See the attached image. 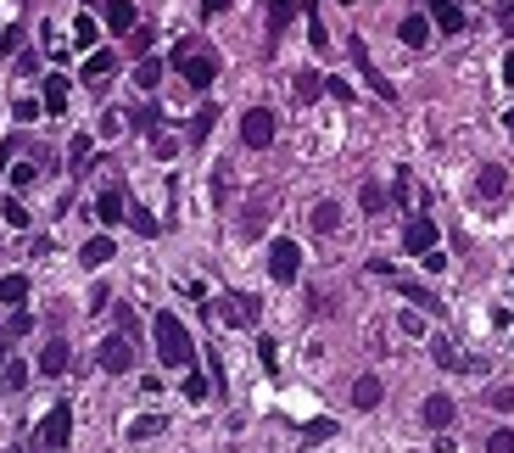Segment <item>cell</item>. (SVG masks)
<instances>
[{
  "label": "cell",
  "instance_id": "obj_53",
  "mask_svg": "<svg viewBox=\"0 0 514 453\" xmlns=\"http://www.w3.org/2000/svg\"><path fill=\"white\" fill-rule=\"evenodd\" d=\"M40 118V101H17V123H34Z\"/></svg>",
  "mask_w": 514,
  "mask_h": 453
},
{
  "label": "cell",
  "instance_id": "obj_13",
  "mask_svg": "<svg viewBox=\"0 0 514 453\" xmlns=\"http://www.w3.org/2000/svg\"><path fill=\"white\" fill-rule=\"evenodd\" d=\"M112 73H118V56H112V51H90V62H84V84L101 90Z\"/></svg>",
  "mask_w": 514,
  "mask_h": 453
},
{
  "label": "cell",
  "instance_id": "obj_28",
  "mask_svg": "<svg viewBox=\"0 0 514 453\" xmlns=\"http://www.w3.org/2000/svg\"><path fill=\"white\" fill-rule=\"evenodd\" d=\"M431 359H436L442 370H464V352L447 342V336H431Z\"/></svg>",
  "mask_w": 514,
  "mask_h": 453
},
{
  "label": "cell",
  "instance_id": "obj_22",
  "mask_svg": "<svg viewBox=\"0 0 514 453\" xmlns=\"http://www.w3.org/2000/svg\"><path fill=\"white\" fill-rule=\"evenodd\" d=\"M123 123H128V129H140V135L151 140V135H157V129H163V107H151V101H146V107H135V112H128Z\"/></svg>",
  "mask_w": 514,
  "mask_h": 453
},
{
  "label": "cell",
  "instance_id": "obj_55",
  "mask_svg": "<svg viewBox=\"0 0 514 453\" xmlns=\"http://www.w3.org/2000/svg\"><path fill=\"white\" fill-rule=\"evenodd\" d=\"M503 79H509V84H514V51H509V56H503Z\"/></svg>",
  "mask_w": 514,
  "mask_h": 453
},
{
  "label": "cell",
  "instance_id": "obj_35",
  "mask_svg": "<svg viewBox=\"0 0 514 453\" xmlns=\"http://www.w3.org/2000/svg\"><path fill=\"white\" fill-rule=\"evenodd\" d=\"M0 381H6V392H23V386H28V364L6 359V364H0Z\"/></svg>",
  "mask_w": 514,
  "mask_h": 453
},
{
  "label": "cell",
  "instance_id": "obj_61",
  "mask_svg": "<svg viewBox=\"0 0 514 453\" xmlns=\"http://www.w3.org/2000/svg\"><path fill=\"white\" fill-rule=\"evenodd\" d=\"M509 269H514V264H509Z\"/></svg>",
  "mask_w": 514,
  "mask_h": 453
},
{
  "label": "cell",
  "instance_id": "obj_49",
  "mask_svg": "<svg viewBox=\"0 0 514 453\" xmlns=\"http://www.w3.org/2000/svg\"><path fill=\"white\" fill-rule=\"evenodd\" d=\"M492 409H514V386H498V392H487Z\"/></svg>",
  "mask_w": 514,
  "mask_h": 453
},
{
  "label": "cell",
  "instance_id": "obj_7",
  "mask_svg": "<svg viewBox=\"0 0 514 453\" xmlns=\"http://www.w3.org/2000/svg\"><path fill=\"white\" fill-rule=\"evenodd\" d=\"M241 140H246V151H263V146L274 140V112H269V107H252V112L241 118Z\"/></svg>",
  "mask_w": 514,
  "mask_h": 453
},
{
  "label": "cell",
  "instance_id": "obj_23",
  "mask_svg": "<svg viewBox=\"0 0 514 453\" xmlns=\"http://www.w3.org/2000/svg\"><path fill=\"white\" fill-rule=\"evenodd\" d=\"M291 90H297V101H302V107H313V101H319V95H325V73H313V68H302Z\"/></svg>",
  "mask_w": 514,
  "mask_h": 453
},
{
  "label": "cell",
  "instance_id": "obj_10",
  "mask_svg": "<svg viewBox=\"0 0 514 453\" xmlns=\"http://www.w3.org/2000/svg\"><path fill=\"white\" fill-rule=\"evenodd\" d=\"M269 213H274V197H269V190H252V202L241 213V236H257L269 224Z\"/></svg>",
  "mask_w": 514,
  "mask_h": 453
},
{
  "label": "cell",
  "instance_id": "obj_52",
  "mask_svg": "<svg viewBox=\"0 0 514 453\" xmlns=\"http://www.w3.org/2000/svg\"><path fill=\"white\" fill-rule=\"evenodd\" d=\"M17 73H40V56L34 51H17Z\"/></svg>",
  "mask_w": 514,
  "mask_h": 453
},
{
  "label": "cell",
  "instance_id": "obj_31",
  "mask_svg": "<svg viewBox=\"0 0 514 453\" xmlns=\"http://www.w3.org/2000/svg\"><path fill=\"white\" fill-rule=\"evenodd\" d=\"M213 123H218V107H202L196 118H190V129H185V135H190V146H202V140L213 135Z\"/></svg>",
  "mask_w": 514,
  "mask_h": 453
},
{
  "label": "cell",
  "instance_id": "obj_45",
  "mask_svg": "<svg viewBox=\"0 0 514 453\" xmlns=\"http://www.w3.org/2000/svg\"><path fill=\"white\" fill-rule=\"evenodd\" d=\"M0 51H6V56H17V51H23V23H12L6 34H0Z\"/></svg>",
  "mask_w": 514,
  "mask_h": 453
},
{
  "label": "cell",
  "instance_id": "obj_36",
  "mask_svg": "<svg viewBox=\"0 0 514 453\" xmlns=\"http://www.w3.org/2000/svg\"><path fill=\"white\" fill-rule=\"evenodd\" d=\"M336 437V419H313V426H302V442L313 448V442H330Z\"/></svg>",
  "mask_w": 514,
  "mask_h": 453
},
{
  "label": "cell",
  "instance_id": "obj_25",
  "mask_svg": "<svg viewBox=\"0 0 514 453\" xmlns=\"http://www.w3.org/2000/svg\"><path fill=\"white\" fill-rule=\"evenodd\" d=\"M297 17V0H269V45L285 34V23Z\"/></svg>",
  "mask_w": 514,
  "mask_h": 453
},
{
  "label": "cell",
  "instance_id": "obj_30",
  "mask_svg": "<svg viewBox=\"0 0 514 453\" xmlns=\"http://www.w3.org/2000/svg\"><path fill=\"white\" fill-rule=\"evenodd\" d=\"M313 230H319V236L341 230V202H319V207H313Z\"/></svg>",
  "mask_w": 514,
  "mask_h": 453
},
{
  "label": "cell",
  "instance_id": "obj_32",
  "mask_svg": "<svg viewBox=\"0 0 514 453\" xmlns=\"http://www.w3.org/2000/svg\"><path fill=\"white\" fill-rule=\"evenodd\" d=\"M90 157H95V140H90V135H73V140H68V163L84 174V169H90Z\"/></svg>",
  "mask_w": 514,
  "mask_h": 453
},
{
  "label": "cell",
  "instance_id": "obj_21",
  "mask_svg": "<svg viewBox=\"0 0 514 453\" xmlns=\"http://www.w3.org/2000/svg\"><path fill=\"white\" fill-rule=\"evenodd\" d=\"M40 112H68V79L62 73H45V95H40Z\"/></svg>",
  "mask_w": 514,
  "mask_h": 453
},
{
  "label": "cell",
  "instance_id": "obj_42",
  "mask_svg": "<svg viewBox=\"0 0 514 453\" xmlns=\"http://www.w3.org/2000/svg\"><path fill=\"white\" fill-rule=\"evenodd\" d=\"M128 51H135V56H146V51H151V28H140V23L128 28Z\"/></svg>",
  "mask_w": 514,
  "mask_h": 453
},
{
  "label": "cell",
  "instance_id": "obj_15",
  "mask_svg": "<svg viewBox=\"0 0 514 453\" xmlns=\"http://www.w3.org/2000/svg\"><path fill=\"white\" fill-rule=\"evenodd\" d=\"M397 40H403L408 51H425V45H431V17H403V23H397Z\"/></svg>",
  "mask_w": 514,
  "mask_h": 453
},
{
  "label": "cell",
  "instance_id": "obj_29",
  "mask_svg": "<svg viewBox=\"0 0 514 453\" xmlns=\"http://www.w3.org/2000/svg\"><path fill=\"white\" fill-rule=\"evenodd\" d=\"M0 303H6V308H23V303H28V275H6V280H0Z\"/></svg>",
  "mask_w": 514,
  "mask_h": 453
},
{
  "label": "cell",
  "instance_id": "obj_5",
  "mask_svg": "<svg viewBox=\"0 0 514 453\" xmlns=\"http://www.w3.org/2000/svg\"><path fill=\"white\" fill-rule=\"evenodd\" d=\"M269 275H274L280 285H291V280L302 275V246H297V241H274V246H269Z\"/></svg>",
  "mask_w": 514,
  "mask_h": 453
},
{
  "label": "cell",
  "instance_id": "obj_26",
  "mask_svg": "<svg viewBox=\"0 0 514 453\" xmlns=\"http://www.w3.org/2000/svg\"><path fill=\"white\" fill-rule=\"evenodd\" d=\"M163 431H168L163 414H140L135 426H128V442H151V437H163Z\"/></svg>",
  "mask_w": 514,
  "mask_h": 453
},
{
  "label": "cell",
  "instance_id": "obj_37",
  "mask_svg": "<svg viewBox=\"0 0 514 453\" xmlns=\"http://www.w3.org/2000/svg\"><path fill=\"white\" fill-rule=\"evenodd\" d=\"M40 174H45V169H40V157H34V163H17V169H12V185H17V190H28Z\"/></svg>",
  "mask_w": 514,
  "mask_h": 453
},
{
  "label": "cell",
  "instance_id": "obj_19",
  "mask_svg": "<svg viewBox=\"0 0 514 453\" xmlns=\"http://www.w3.org/2000/svg\"><path fill=\"white\" fill-rule=\"evenodd\" d=\"M380 398H386L380 375H358V381H352V409H375Z\"/></svg>",
  "mask_w": 514,
  "mask_h": 453
},
{
  "label": "cell",
  "instance_id": "obj_9",
  "mask_svg": "<svg viewBox=\"0 0 514 453\" xmlns=\"http://www.w3.org/2000/svg\"><path fill=\"white\" fill-rule=\"evenodd\" d=\"M436 246V218H425V213H414L408 224H403V252H414V257H425Z\"/></svg>",
  "mask_w": 514,
  "mask_h": 453
},
{
  "label": "cell",
  "instance_id": "obj_1",
  "mask_svg": "<svg viewBox=\"0 0 514 453\" xmlns=\"http://www.w3.org/2000/svg\"><path fill=\"white\" fill-rule=\"evenodd\" d=\"M151 331H157V352H163V364H168V370H190V364H196V342H190L185 319L157 313V319H151Z\"/></svg>",
  "mask_w": 514,
  "mask_h": 453
},
{
  "label": "cell",
  "instance_id": "obj_59",
  "mask_svg": "<svg viewBox=\"0 0 514 453\" xmlns=\"http://www.w3.org/2000/svg\"><path fill=\"white\" fill-rule=\"evenodd\" d=\"M0 364H6V347H0Z\"/></svg>",
  "mask_w": 514,
  "mask_h": 453
},
{
  "label": "cell",
  "instance_id": "obj_57",
  "mask_svg": "<svg viewBox=\"0 0 514 453\" xmlns=\"http://www.w3.org/2000/svg\"><path fill=\"white\" fill-rule=\"evenodd\" d=\"M79 6H107V0H79Z\"/></svg>",
  "mask_w": 514,
  "mask_h": 453
},
{
  "label": "cell",
  "instance_id": "obj_40",
  "mask_svg": "<svg viewBox=\"0 0 514 453\" xmlns=\"http://www.w3.org/2000/svg\"><path fill=\"white\" fill-rule=\"evenodd\" d=\"M0 213H6V224H12V230H28V207H23L17 197H6V207H0Z\"/></svg>",
  "mask_w": 514,
  "mask_h": 453
},
{
  "label": "cell",
  "instance_id": "obj_58",
  "mask_svg": "<svg viewBox=\"0 0 514 453\" xmlns=\"http://www.w3.org/2000/svg\"><path fill=\"white\" fill-rule=\"evenodd\" d=\"M509 129H514V107H509Z\"/></svg>",
  "mask_w": 514,
  "mask_h": 453
},
{
  "label": "cell",
  "instance_id": "obj_54",
  "mask_svg": "<svg viewBox=\"0 0 514 453\" xmlns=\"http://www.w3.org/2000/svg\"><path fill=\"white\" fill-rule=\"evenodd\" d=\"M218 12H230V0H202V17H218Z\"/></svg>",
  "mask_w": 514,
  "mask_h": 453
},
{
  "label": "cell",
  "instance_id": "obj_20",
  "mask_svg": "<svg viewBox=\"0 0 514 453\" xmlns=\"http://www.w3.org/2000/svg\"><path fill=\"white\" fill-rule=\"evenodd\" d=\"M123 207H128V202H123V190L107 185V190H101V202H95V218H101V224H123Z\"/></svg>",
  "mask_w": 514,
  "mask_h": 453
},
{
  "label": "cell",
  "instance_id": "obj_16",
  "mask_svg": "<svg viewBox=\"0 0 514 453\" xmlns=\"http://www.w3.org/2000/svg\"><path fill=\"white\" fill-rule=\"evenodd\" d=\"M503 185H509V174H503L498 163H487V169L475 174V197H481V202H498V197H503Z\"/></svg>",
  "mask_w": 514,
  "mask_h": 453
},
{
  "label": "cell",
  "instance_id": "obj_11",
  "mask_svg": "<svg viewBox=\"0 0 514 453\" xmlns=\"http://www.w3.org/2000/svg\"><path fill=\"white\" fill-rule=\"evenodd\" d=\"M397 291H403V297H408L414 308H420V313H442V297H436L431 285H420V280H403V275H397Z\"/></svg>",
  "mask_w": 514,
  "mask_h": 453
},
{
  "label": "cell",
  "instance_id": "obj_56",
  "mask_svg": "<svg viewBox=\"0 0 514 453\" xmlns=\"http://www.w3.org/2000/svg\"><path fill=\"white\" fill-rule=\"evenodd\" d=\"M503 28H509V40H514V12H509V17H503Z\"/></svg>",
  "mask_w": 514,
  "mask_h": 453
},
{
  "label": "cell",
  "instance_id": "obj_46",
  "mask_svg": "<svg viewBox=\"0 0 514 453\" xmlns=\"http://www.w3.org/2000/svg\"><path fill=\"white\" fill-rule=\"evenodd\" d=\"M397 331H403V336H425V319H420V313H403Z\"/></svg>",
  "mask_w": 514,
  "mask_h": 453
},
{
  "label": "cell",
  "instance_id": "obj_50",
  "mask_svg": "<svg viewBox=\"0 0 514 453\" xmlns=\"http://www.w3.org/2000/svg\"><path fill=\"white\" fill-rule=\"evenodd\" d=\"M257 359H263V370H274V364H280V352H274V342H269V336L257 342Z\"/></svg>",
  "mask_w": 514,
  "mask_h": 453
},
{
  "label": "cell",
  "instance_id": "obj_39",
  "mask_svg": "<svg viewBox=\"0 0 514 453\" xmlns=\"http://www.w3.org/2000/svg\"><path fill=\"white\" fill-rule=\"evenodd\" d=\"M207 392H213V381H207V375H185V398H190V403H202Z\"/></svg>",
  "mask_w": 514,
  "mask_h": 453
},
{
  "label": "cell",
  "instance_id": "obj_24",
  "mask_svg": "<svg viewBox=\"0 0 514 453\" xmlns=\"http://www.w3.org/2000/svg\"><path fill=\"white\" fill-rule=\"evenodd\" d=\"M112 252H118V246H112L107 236H95V241H84V252H79V264H84V269H101V264H112Z\"/></svg>",
  "mask_w": 514,
  "mask_h": 453
},
{
  "label": "cell",
  "instance_id": "obj_48",
  "mask_svg": "<svg viewBox=\"0 0 514 453\" xmlns=\"http://www.w3.org/2000/svg\"><path fill=\"white\" fill-rule=\"evenodd\" d=\"M325 95H336V101H352V84H347V79H325Z\"/></svg>",
  "mask_w": 514,
  "mask_h": 453
},
{
  "label": "cell",
  "instance_id": "obj_43",
  "mask_svg": "<svg viewBox=\"0 0 514 453\" xmlns=\"http://www.w3.org/2000/svg\"><path fill=\"white\" fill-rule=\"evenodd\" d=\"M151 157H163V163L174 157V135H168V129H157V135H151Z\"/></svg>",
  "mask_w": 514,
  "mask_h": 453
},
{
  "label": "cell",
  "instance_id": "obj_4",
  "mask_svg": "<svg viewBox=\"0 0 514 453\" xmlns=\"http://www.w3.org/2000/svg\"><path fill=\"white\" fill-rule=\"evenodd\" d=\"M224 325H235V331H252L257 319H263V303L252 297V291H230V297H218V308H213Z\"/></svg>",
  "mask_w": 514,
  "mask_h": 453
},
{
  "label": "cell",
  "instance_id": "obj_17",
  "mask_svg": "<svg viewBox=\"0 0 514 453\" xmlns=\"http://www.w3.org/2000/svg\"><path fill=\"white\" fill-rule=\"evenodd\" d=\"M425 426H431V431H447V426H453V398H447V392H431V398H425Z\"/></svg>",
  "mask_w": 514,
  "mask_h": 453
},
{
  "label": "cell",
  "instance_id": "obj_6",
  "mask_svg": "<svg viewBox=\"0 0 514 453\" xmlns=\"http://www.w3.org/2000/svg\"><path fill=\"white\" fill-rule=\"evenodd\" d=\"M352 62H358V73L369 79V90L380 95V101H397V84H392V79H386V73L375 68V62H369V45H364L358 34H352Z\"/></svg>",
  "mask_w": 514,
  "mask_h": 453
},
{
  "label": "cell",
  "instance_id": "obj_41",
  "mask_svg": "<svg viewBox=\"0 0 514 453\" xmlns=\"http://www.w3.org/2000/svg\"><path fill=\"white\" fill-rule=\"evenodd\" d=\"M487 453H514V431H509V426H498V431L487 437Z\"/></svg>",
  "mask_w": 514,
  "mask_h": 453
},
{
  "label": "cell",
  "instance_id": "obj_51",
  "mask_svg": "<svg viewBox=\"0 0 514 453\" xmlns=\"http://www.w3.org/2000/svg\"><path fill=\"white\" fill-rule=\"evenodd\" d=\"M123 129H128L123 112H107V118H101V135H123Z\"/></svg>",
  "mask_w": 514,
  "mask_h": 453
},
{
  "label": "cell",
  "instance_id": "obj_44",
  "mask_svg": "<svg viewBox=\"0 0 514 453\" xmlns=\"http://www.w3.org/2000/svg\"><path fill=\"white\" fill-rule=\"evenodd\" d=\"M28 331H34V319H28V313L17 308V313L6 319V331H0V336H28Z\"/></svg>",
  "mask_w": 514,
  "mask_h": 453
},
{
  "label": "cell",
  "instance_id": "obj_38",
  "mask_svg": "<svg viewBox=\"0 0 514 453\" xmlns=\"http://www.w3.org/2000/svg\"><path fill=\"white\" fill-rule=\"evenodd\" d=\"M358 202H364V213H386V202H392V197H386L380 185H364V197H358Z\"/></svg>",
  "mask_w": 514,
  "mask_h": 453
},
{
  "label": "cell",
  "instance_id": "obj_34",
  "mask_svg": "<svg viewBox=\"0 0 514 453\" xmlns=\"http://www.w3.org/2000/svg\"><path fill=\"white\" fill-rule=\"evenodd\" d=\"M135 84H140V90H157V84H163V62H157V56H140Z\"/></svg>",
  "mask_w": 514,
  "mask_h": 453
},
{
  "label": "cell",
  "instance_id": "obj_14",
  "mask_svg": "<svg viewBox=\"0 0 514 453\" xmlns=\"http://www.w3.org/2000/svg\"><path fill=\"white\" fill-rule=\"evenodd\" d=\"M107 28H112V34H128V28H135L140 23V12H135V0H107Z\"/></svg>",
  "mask_w": 514,
  "mask_h": 453
},
{
  "label": "cell",
  "instance_id": "obj_8",
  "mask_svg": "<svg viewBox=\"0 0 514 453\" xmlns=\"http://www.w3.org/2000/svg\"><path fill=\"white\" fill-rule=\"evenodd\" d=\"M95 359H101L107 375H128V370H135V342H128V336H107Z\"/></svg>",
  "mask_w": 514,
  "mask_h": 453
},
{
  "label": "cell",
  "instance_id": "obj_27",
  "mask_svg": "<svg viewBox=\"0 0 514 453\" xmlns=\"http://www.w3.org/2000/svg\"><path fill=\"white\" fill-rule=\"evenodd\" d=\"M123 218H128V230H135V236H146V241H151L157 230H163V224H157V218H151L140 202H128V207H123Z\"/></svg>",
  "mask_w": 514,
  "mask_h": 453
},
{
  "label": "cell",
  "instance_id": "obj_60",
  "mask_svg": "<svg viewBox=\"0 0 514 453\" xmlns=\"http://www.w3.org/2000/svg\"><path fill=\"white\" fill-rule=\"evenodd\" d=\"M17 6H34V0H17Z\"/></svg>",
  "mask_w": 514,
  "mask_h": 453
},
{
  "label": "cell",
  "instance_id": "obj_33",
  "mask_svg": "<svg viewBox=\"0 0 514 453\" xmlns=\"http://www.w3.org/2000/svg\"><path fill=\"white\" fill-rule=\"evenodd\" d=\"M73 40H79V51H90L95 40H101V23H95L90 12H79V23H73Z\"/></svg>",
  "mask_w": 514,
  "mask_h": 453
},
{
  "label": "cell",
  "instance_id": "obj_47",
  "mask_svg": "<svg viewBox=\"0 0 514 453\" xmlns=\"http://www.w3.org/2000/svg\"><path fill=\"white\" fill-rule=\"evenodd\" d=\"M308 40L325 51V23H319V12H313V6H308Z\"/></svg>",
  "mask_w": 514,
  "mask_h": 453
},
{
  "label": "cell",
  "instance_id": "obj_2",
  "mask_svg": "<svg viewBox=\"0 0 514 453\" xmlns=\"http://www.w3.org/2000/svg\"><path fill=\"white\" fill-rule=\"evenodd\" d=\"M174 62H179V79H185L190 90H207V84L218 79V56H213V51H202L196 40H179Z\"/></svg>",
  "mask_w": 514,
  "mask_h": 453
},
{
  "label": "cell",
  "instance_id": "obj_12",
  "mask_svg": "<svg viewBox=\"0 0 514 453\" xmlns=\"http://www.w3.org/2000/svg\"><path fill=\"white\" fill-rule=\"evenodd\" d=\"M431 6V23L442 28V34H459L464 28V12H459V0H425Z\"/></svg>",
  "mask_w": 514,
  "mask_h": 453
},
{
  "label": "cell",
  "instance_id": "obj_3",
  "mask_svg": "<svg viewBox=\"0 0 514 453\" xmlns=\"http://www.w3.org/2000/svg\"><path fill=\"white\" fill-rule=\"evenodd\" d=\"M68 437H73V409L56 403L40 419V431H34V453H68Z\"/></svg>",
  "mask_w": 514,
  "mask_h": 453
},
{
  "label": "cell",
  "instance_id": "obj_18",
  "mask_svg": "<svg viewBox=\"0 0 514 453\" xmlns=\"http://www.w3.org/2000/svg\"><path fill=\"white\" fill-rule=\"evenodd\" d=\"M73 364V347L68 342H45V352H40V375H62Z\"/></svg>",
  "mask_w": 514,
  "mask_h": 453
}]
</instances>
